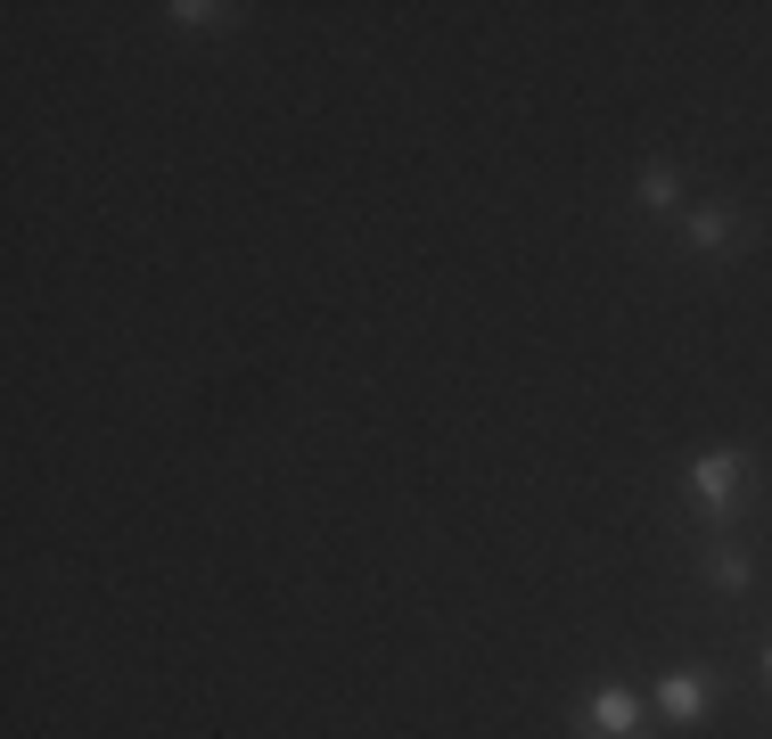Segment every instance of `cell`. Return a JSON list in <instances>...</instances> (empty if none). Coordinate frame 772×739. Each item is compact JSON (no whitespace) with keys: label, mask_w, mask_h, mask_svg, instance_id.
<instances>
[{"label":"cell","mask_w":772,"mask_h":739,"mask_svg":"<svg viewBox=\"0 0 772 739\" xmlns=\"http://www.w3.org/2000/svg\"><path fill=\"white\" fill-rule=\"evenodd\" d=\"M732 477H739V461H732V452L699 461V493H707V501H723V493H732Z\"/></svg>","instance_id":"cell-1"},{"label":"cell","mask_w":772,"mask_h":739,"mask_svg":"<svg viewBox=\"0 0 772 739\" xmlns=\"http://www.w3.org/2000/svg\"><path fill=\"white\" fill-rule=\"evenodd\" d=\"M592 723H600L608 739H617V731H633V699H625V690H608V699L592 706Z\"/></svg>","instance_id":"cell-2"},{"label":"cell","mask_w":772,"mask_h":739,"mask_svg":"<svg viewBox=\"0 0 772 739\" xmlns=\"http://www.w3.org/2000/svg\"><path fill=\"white\" fill-rule=\"evenodd\" d=\"M665 715H699V682H690V674L665 682Z\"/></svg>","instance_id":"cell-3"},{"label":"cell","mask_w":772,"mask_h":739,"mask_svg":"<svg viewBox=\"0 0 772 739\" xmlns=\"http://www.w3.org/2000/svg\"><path fill=\"white\" fill-rule=\"evenodd\" d=\"M764 665H772V657H764Z\"/></svg>","instance_id":"cell-4"}]
</instances>
